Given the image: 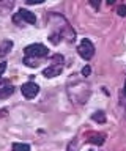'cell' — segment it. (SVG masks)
Instances as JSON below:
<instances>
[{"label":"cell","mask_w":126,"mask_h":151,"mask_svg":"<svg viewBox=\"0 0 126 151\" xmlns=\"http://www.w3.org/2000/svg\"><path fill=\"white\" fill-rule=\"evenodd\" d=\"M49 21H50V24H52V33H57L62 40L68 41V42H73L74 41L76 33H74L73 27L69 25V22L62 16V14L50 13L49 14Z\"/></svg>","instance_id":"cell-1"},{"label":"cell","mask_w":126,"mask_h":151,"mask_svg":"<svg viewBox=\"0 0 126 151\" xmlns=\"http://www.w3.org/2000/svg\"><path fill=\"white\" fill-rule=\"evenodd\" d=\"M68 91H76V94L69 96V98L73 99L74 104H84V102L87 101V98L90 96V90H88V87L84 82H76L74 87L68 85Z\"/></svg>","instance_id":"cell-2"},{"label":"cell","mask_w":126,"mask_h":151,"mask_svg":"<svg viewBox=\"0 0 126 151\" xmlns=\"http://www.w3.org/2000/svg\"><path fill=\"white\" fill-rule=\"evenodd\" d=\"M48 54H49V49L44 44H40V42H35V44L24 47V55L30 57V58H43Z\"/></svg>","instance_id":"cell-3"},{"label":"cell","mask_w":126,"mask_h":151,"mask_svg":"<svg viewBox=\"0 0 126 151\" xmlns=\"http://www.w3.org/2000/svg\"><path fill=\"white\" fill-rule=\"evenodd\" d=\"M13 22L16 24H36V16L32 11H29V9L25 8H21L19 11H17L14 16H13Z\"/></svg>","instance_id":"cell-4"},{"label":"cell","mask_w":126,"mask_h":151,"mask_svg":"<svg viewBox=\"0 0 126 151\" xmlns=\"http://www.w3.org/2000/svg\"><path fill=\"white\" fill-rule=\"evenodd\" d=\"M77 52L84 60L88 61V60L93 58V55H95V46H93V42L90 40L84 38V40L81 41V44H79V47H77Z\"/></svg>","instance_id":"cell-5"},{"label":"cell","mask_w":126,"mask_h":151,"mask_svg":"<svg viewBox=\"0 0 126 151\" xmlns=\"http://www.w3.org/2000/svg\"><path fill=\"white\" fill-rule=\"evenodd\" d=\"M21 91H22V96H24V98L33 99L36 94L40 93V87H38L35 82H25V83L21 87Z\"/></svg>","instance_id":"cell-6"},{"label":"cell","mask_w":126,"mask_h":151,"mask_svg":"<svg viewBox=\"0 0 126 151\" xmlns=\"http://www.w3.org/2000/svg\"><path fill=\"white\" fill-rule=\"evenodd\" d=\"M62 71H63V63H50V66L43 69V76L48 79H52L62 74Z\"/></svg>","instance_id":"cell-7"},{"label":"cell","mask_w":126,"mask_h":151,"mask_svg":"<svg viewBox=\"0 0 126 151\" xmlns=\"http://www.w3.org/2000/svg\"><path fill=\"white\" fill-rule=\"evenodd\" d=\"M14 93V87L8 82V80H2L0 82V99H6Z\"/></svg>","instance_id":"cell-8"},{"label":"cell","mask_w":126,"mask_h":151,"mask_svg":"<svg viewBox=\"0 0 126 151\" xmlns=\"http://www.w3.org/2000/svg\"><path fill=\"white\" fill-rule=\"evenodd\" d=\"M11 50H13V41L11 40H3L0 42V58L6 57Z\"/></svg>","instance_id":"cell-9"},{"label":"cell","mask_w":126,"mask_h":151,"mask_svg":"<svg viewBox=\"0 0 126 151\" xmlns=\"http://www.w3.org/2000/svg\"><path fill=\"white\" fill-rule=\"evenodd\" d=\"M87 140L90 142V143H95V145H102L104 143V135L99 134V132H90Z\"/></svg>","instance_id":"cell-10"},{"label":"cell","mask_w":126,"mask_h":151,"mask_svg":"<svg viewBox=\"0 0 126 151\" xmlns=\"http://www.w3.org/2000/svg\"><path fill=\"white\" fill-rule=\"evenodd\" d=\"M13 151H30L29 143H13Z\"/></svg>","instance_id":"cell-11"},{"label":"cell","mask_w":126,"mask_h":151,"mask_svg":"<svg viewBox=\"0 0 126 151\" xmlns=\"http://www.w3.org/2000/svg\"><path fill=\"white\" fill-rule=\"evenodd\" d=\"M91 118L95 120L96 123H106V115H104V112H95L91 115Z\"/></svg>","instance_id":"cell-12"},{"label":"cell","mask_w":126,"mask_h":151,"mask_svg":"<svg viewBox=\"0 0 126 151\" xmlns=\"http://www.w3.org/2000/svg\"><path fill=\"white\" fill-rule=\"evenodd\" d=\"M117 13H118V16L125 17L126 16V5H120V6L117 8Z\"/></svg>","instance_id":"cell-13"},{"label":"cell","mask_w":126,"mask_h":151,"mask_svg":"<svg viewBox=\"0 0 126 151\" xmlns=\"http://www.w3.org/2000/svg\"><path fill=\"white\" fill-rule=\"evenodd\" d=\"M76 150H77V140L74 139V140L69 142V145H68V151H76Z\"/></svg>","instance_id":"cell-14"},{"label":"cell","mask_w":126,"mask_h":151,"mask_svg":"<svg viewBox=\"0 0 126 151\" xmlns=\"http://www.w3.org/2000/svg\"><path fill=\"white\" fill-rule=\"evenodd\" d=\"M101 2H102V0H90V5L93 6V9H96V11H98L99 6H101Z\"/></svg>","instance_id":"cell-15"},{"label":"cell","mask_w":126,"mask_h":151,"mask_svg":"<svg viewBox=\"0 0 126 151\" xmlns=\"http://www.w3.org/2000/svg\"><path fill=\"white\" fill-rule=\"evenodd\" d=\"M90 73H91V68H90V66H84V68H82V76H84V77H87V76H90Z\"/></svg>","instance_id":"cell-16"},{"label":"cell","mask_w":126,"mask_h":151,"mask_svg":"<svg viewBox=\"0 0 126 151\" xmlns=\"http://www.w3.org/2000/svg\"><path fill=\"white\" fill-rule=\"evenodd\" d=\"M44 2H46V0H27V3H29V5H41Z\"/></svg>","instance_id":"cell-17"},{"label":"cell","mask_w":126,"mask_h":151,"mask_svg":"<svg viewBox=\"0 0 126 151\" xmlns=\"http://www.w3.org/2000/svg\"><path fill=\"white\" fill-rule=\"evenodd\" d=\"M5 69H6V63L2 61V63H0V77H2V74L5 73Z\"/></svg>","instance_id":"cell-18"},{"label":"cell","mask_w":126,"mask_h":151,"mask_svg":"<svg viewBox=\"0 0 126 151\" xmlns=\"http://www.w3.org/2000/svg\"><path fill=\"white\" fill-rule=\"evenodd\" d=\"M0 116H6V110L3 109V110H0Z\"/></svg>","instance_id":"cell-19"},{"label":"cell","mask_w":126,"mask_h":151,"mask_svg":"<svg viewBox=\"0 0 126 151\" xmlns=\"http://www.w3.org/2000/svg\"><path fill=\"white\" fill-rule=\"evenodd\" d=\"M107 2H109V5H112V3H114V2H115V0H107Z\"/></svg>","instance_id":"cell-20"},{"label":"cell","mask_w":126,"mask_h":151,"mask_svg":"<svg viewBox=\"0 0 126 151\" xmlns=\"http://www.w3.org/2000/svg\"><path fill=\"white\" fill-rule=\"evenodd\" d=\"M90 151H95V150H90Z\"/></svg>","instance_id":"cell-21"},{"label":"cell","mask_w":126,"mask_h":151,"mask_svg":"<svg viewBox=\"0 0 126 151\" xmlns=\"http://www.w3.org/2000/svg\"><path fill=\"white\" fill-rule=\"evenodd\" d=\"M0 2H3V0H0Z\"/></svg>","instance_id":"cell-22"}]
</instances>
